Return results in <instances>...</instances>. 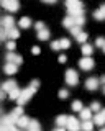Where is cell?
<instances>
[{
    "label": "cell",
    "mask_w": 105,
    "mask_h": 131,
    "mask_svg": "<svg viewBox=\"0 0 105 131\" xmlns=\"http://www.w3.org/2000/svg\"><path fill=\"white\" fill-rule=\"evenodd\" d=\"M38 87H39V82H38V80H33V82L30 84V87H28V89L22 90V93H20V97H18V100H17V102H18V105H22V106L25 105L26 102L35 95V92L38 90Z\"/></svg>",
    "instance_id": "1"
},
{
    "label": "cell",
    "mask_w": 105,
    "mask_h": 131,
    "mask_svg": "<svg viewBox=\"0 0 105 131\" xmlns=\"http://www.w3.org/2000/svg\"><path fill=\"white\" fill-rule=\"evenodd\" d=\"M66 7H67V13L72 16L84 15V5L80 0H66Z\"/></svg>",
    "instance_id": "2"
},
{
    "label": "cell",
    "mask_w": 105,
    "mask_h": 131,
    "mask_svg": "<svg viewBox=\"0 0 105 131\" xmlns=\"http://www.w3.org/2000/svg\"><path fill=\"white\" fill-rule=\"evenodd\" d=\"M64 79H66V82H67L69 85H77L79 75H77V72H76L74 69H67V71H66V75H64Z\"/></svg>",
    "instance_id": "3"
},
{
    "label": "cell",
    "mask_w": 105,
    "mask_h": 131,
    "mask_svg": "<svg viewBox=\"0 0 105 131\" xmlns=\"http://www.w3.org/2000/svg\"><path fill=\"white\" fill-rule=\"evenodd\" d=\"M79 66L82 71H90L92 67H94V59H92L90 56H84L82 59L79 61Z\"/></svg>",
    "instance_id": "4"
},
{
    "label": "cell",
    "mask_w": 105,
    "mask_h": 131,
    "mask_svg": "<svg viewBox=\"0 0 105 131\" xmlns=\"http://www.w3.org/2000/svg\"><path fill=\"white\" fill-rule=\"evenodd\" d=\"M2 7L8 12H17L20 8V3L18 0H2Z\"/></svg>",
    "instance_id": "5"
},
{
    "label": "cell",
    "mask_w": 105,
    "mask_h": 131,
    "mask_svg": "<svg viewBox=\"0 0 105 131\" xmlns=\"http://www.w3.org/2000/svg\"><path fill=\"white\" fill-rule=\"evenodd\" d=\"M67 129H71V131H77L82 128V125L79 123L77 118H74V116H69V120H67V126H66Z\"/></svg>",
    "instance_id": "6"
},
{
    "label": "cell",
    "mask_w": 105,
    "mask_h": 131,
    "mask_svg": "<svg viewBox=\"0 0 105 131\" xmlns=\"http://www.w3.org/2000/svg\"><path fill=\"white\" fill-rule=\"evenodd\" d=\"M99 84H100V80H99V79H95V77H90V79H87V80H86V89L94 92V90L99 89Z\"/></svg>",
    "instance_id": "7"
},
{
    "label": "cell",
    "mask_w": 105,
    "mask_h": 131,
    "mask_svg": "<svg viewBox=\"0 0 105 131\" xmlns=\"http://www.w3.org/2000/svg\"><path fill=\"white\" fill-rule=\"evenodd\" d=\"M94 123L99 126H103L105 125V108H102L100 112H97V115L94 116Z\"/></svg>",
    "instance_id": "8"
},
{
    "label": "cell",
    "mask_w": 105,
    "mask_h": 131,
    "mask_svg": "<svg viewBox=\"0 0 105 131\" xmlns=\"http://www.w3.org/2000/svg\"><path fill=\"white\" fill-rule=\"evenodd\" d=\"M13 25H15L13 16H3V18H2V28H5V30H12V28H15Z\"/></svg>",
    "instance_id": "9"
},
{
    "label": "cell",
    "mask_w": 105,
    "mask_h": 131,
    "mask_svg": "<svg viewBox=\"0 0 105 131\" xmlns=\"http://www.w3.org/2000/svg\"><path fill=\"white\" fill-rule=\"evenodd\" d=\"M3 71H5V74L12 75V74H15V72L18 71V64H17V62H8V61H7V64H5V67H3Z\"/></svg>",
    "instance_id": "10"
},
{
    "label": "cell",
    "mask_w": 105,
    "mask_h": 131,
    "mask_svg": "<svg viewBox=\"0 0 105 131\" xmlns=\"http://www.w3.org/2000/svg\"><path fill=\"white\" fill-rule=\"evenodd\" d=\"M30 121L31 120L26 116V115H22V116L18 118V121H17V126H18V128H26V126L30 125Z\"/></svg>",
    "instance_id": "11"
},
{
    "label": "cell",
    "mask_w": 105,
    "mask_h": 131,
    "mask_svg": "<svg viewBox=\"0 0 105 131\" xmlns=\"http://www.w3.org/2000/svg\"><path fill=\"white\" fill-rule=\"evenodd\" d=\"M94 18H95V20H99V21L105 20V3L99 8V10H95V12H94Z\"/></svg>",
    "instance_id": "12"
},
{
    "label": "cell",
    "mask_w": 105,
    "mask_h": 131,
    "mask_svg": "<svg viewBox=\"0 0 105 131\" xmlns=\"http://www.w3.org/2000/svg\"><path fill=\"white\" fill-rule=\"evenodd\" d=\"M74 25H76V16H72V15L66 16V18L62 20V26H66V28H72Z\"/></svg>",
    "instance_id": "13"
},
{
    "label": "cell",
    "mask_w": 105,
    "mask_h": 131,
    "mask_svg": "<svg viewBox=\"0 0 105 131\" xmlns=\"http://www.w3.org/2000/svg\"><path fill=\"white\" fill-rule=\"evenodd\" d=\"M67 120H69V116H66V115H59V116L56 118V125H58L59 128H64V126H67Z\"/></svg>",
    "instance_id": "14"
},
{
    "label": "cell",
    "mask_w": 105,
    "mask_h": 131,
    "mask_svg": "<svg viewBox=\"0 0 105 131\" xmlns=\"http://www.w3.org/2000/svg\"><path fill=\"white\" fill-rule=\"evenodd\" d=\"M38 39H41V41L49 39V30H46V28H43V30H38Z\"/></svg>",
    "instance_id": "15"
},
{
    "label": "cell",
    "mask_w": 105,
    "mask_h": 131,
    "mask_svg": "<svg viewBox=\"0 0 105 131\" xmlns=\"http://www.w3.org/2000/svg\"><path fill=\"white\" fill-rule=\"evenodd\" d=\"M80 118L82 120H90L92 118V108H82L80 110Z\"/></svg>",
    "instance_id": "16"
},
{
    "label": "cell",
    "mask_w": 105,
    "mask_h": 131,
    "mask_svg": "<svg viewBox=\"0 0 105 131\" xmlns=\"http://www.w3.org/2000/svg\"><path fill=\"white\" fill-rule=\"evenodd\" d=\"M20 93H22V90H20L18 87H13L8 92V97L12 98V100H18V97H20Z\"/></svg>",
    "instance_id": "17"
},
{
    "label": "cell",
    "mask_w": 105,
    "mask_h": 131,
    "mask_svg": "<svg viewBox=\"0 0 105 131\" xmlns=\"http://www.w3.org/2000/svg\"><path fill=\"white\" fill-rule=\"evenodd\" d=\"M20 28H23V30H26V28H30L31 26V20L28 18V16H23L22 20H20Z\"/></svg>",
    "instance_id": "18"
},
{
    "label": "cell",
    "mask_w": 105,
    "mask_h": 131,
    "mask_svg": "<svg viewBox=\"0 0 105 131\" xmlns=\"http://www.w3.org/2000/svg\"><path fill=\"white\" fill-rule=\"evenodd\" d=\"M13 87H17V84H15L13 80H7V82H3V85H2V89L5 90V92H10Z\"/></svg>",
    "instance_id": "19"
},
{
    "label": "cell",
    "mask_w": 105,
    "mask_h": 131,
    "mask_svg": "<svg viewBox=\"0 0 105 131\" xmlns=\"http://www.w3.org/2000/svg\"><path fill=\"white\" fill-rule=\"evenodd\" d=\"M39 128H41V126H39V123L36 120H31L30 125L26 126V129H30V131H39Z\"/></svg>",
    "instance_id": "20"
},
{
    "label": "cell",
    "mask_w": 105,
    "mask_h": 131,
    "mask_svg": "<svg viewBox=\"0 0 105 131\" xmlns=\"http://www.w3.org/2000/svg\"><path fill=\"white\" fill-rule=\"evenodd\" d=\"M92 52H94V48H92L90 44H86V43H84L82 44V54L84 56H90Z\"/></svg>",
    "instance_id": "21"
},
{
    "label": "cell",
    "mask_w": 105,
    "mask_h": 131,
    "mask_svg": "<svg viewBox=\"0 0 105 131\" xmlns=\"http://www.w3.org/2000/svg\"><path fill=\"white\" fill-rule=\"evenodd\" d=\"M8 38H10V39L20 38V31L17 30V28H12V30H8Z\"/></svg>",
    "instance_id": "22"
},
{
    "label": "cell",
    "mask_w": 105,
    "mask_h": 131,
    "mask_svg": "<svg viewBox=\"0 0 105 131\" xmlns=\"http://www.w3.org/2000/svg\"><path fill=\"white\" fill-rule=\"evenodd\" d=\"M92 128H94V123H92L90 120H84V123H82V129H86V131H90Z\"/></svg>",
    "instance_id": "23"
},
{
    "label": "cell",
    "mask_w": 105,
    "mask_h": 131,
    "mask_svg": "<svg viewBox=\"0 0 105 131\" xmlns=\"http://www.w3.org/2000/svg\"><path fill=\"white\" fill-rule=\"evenodd\" d=\"M76 39H77V43H86V39H87V33H84V31H80L77 36H76Z\"/></svg>",
    "instance_id": "24"
},
{
    "label": "cell",
    "mask_w": 105,
    "mask_h": 131,
    "mask_svg": "<svg viewBox=\"0 0 105 131\" xmlns=\"http://www.w3.org/2000/svg\"><path fill=\"white\" fill-rule=\"evenodd\" d=\"M84 106H82V103H80L79 100H76V102H72V110H74V112H80V110H82Z\"/></svg>",
    "instance_id": "25"
},
{
    "label": "cell",
    "mask_w": 105,
    "mask_h": 131,
    "mask_svg": "<svg viewBox=\"0 0 105 131\" xmlns=\"http://www.w3.org/2000/svg\"><path fill=\"white\" fill-rule=\"evenodd\" d=\"M80 28H82V26H79V25H74L72 28H69V30H71V35H72V36H77L79 33H80Z\"/></svg>",
    "instance_id": "26"
},
{
    "label": "cell",
    "mask_w": 105,
    "mask_h": 131,
    "mask_svg": "<svg viewBox=\"0 0 105 131\" xmlns=\"http://www.w3.org/2000/svg\"><path fill=\"white\" fill-rule=\"evenodd\" d=\"M59 43H61V49H67V48L71 46V41L66 39V38H64V39H59Z\"/></svg>",
    "instance_id": "27"
},
{
    "label": "cell",
    "mask_w": 105,
    "mask_h": 131,
    "mask_svg": "<svg viewBox=\"0 0 105 131\" xmlns=\"http://www.w3.org/2000/svg\"><path fill=\"white\" fill-rule=\"evenodd\" d=\"M84 23H86V18H84V15H77V16H76V25L82 26Z\"/></svg>",
    "instance_id": "28"
},
{
    "label": "cell",
    "mask_w": 105,
    "mask_h": 131,
    "mask_svg": "<svg viewBox=\"0 0 105 131\" xmlns=\"http://www.w3.org/2000/svg\"><path fill=\"white\" fill-rule=\"evenodd\" d=\"M90 108H92V112H95V113L102 110V108H100V103H99V102H94V103L90 105Z\"/></svg>",
    "instance_id": "29"
},
{
    "label": "cell",
    "mask_w": 105,
    "mask_h": 131,
    "mask_svg": "<svg viewBox=\"0 0 105 131\" xmlns=\"http://www.w3.org/2000/svg\"><path fill=\"white\" fill-rule=\"evenodd\" d=\"M15 48H17L15 41H8V43H7V49H8V51H15Z\"/></svg>",
    "instance_id": "30"
},
{
    "label": "cell",
    "mask_w": 105,
    "mask_h": 131,
    "mask_svg": "<svg viewBox=\"0 0 105 131\" xmlns=\"http://www.w3.org/2000/svg\"><path fill=\"white\" fill-rule=\"evenodd\" d=\"M103 44H105V39H103V38H97V39H95V46L103 48Z\"/></svg>",
    "instance_id": "31"
},
{
    "label": "cell",
    "mask_w": 105,
    "mask_h": 131,
    "mask_svg": "<svg viewBox=\"0 0 105 131\" xmlns=\"http://www.w3.org/2000/svg\"><path fill=\"white\" fill-rule=\"evenodd\" d=\"M69 97V92H67V90H59V98H67Z\"/></svg>",
    "instance_id": "32"
},
{
    "label": "cell",
    "mask_w": 105,
    "mask_h": 131,
    "mask_svg": "<svg viewBox=\"0 0 105 131\" xmlns=\"http://www.w3.org/2000/svg\"><path fill=\"white\" fill-rule=\"evenodd\" d=\"M13 113H15V115H18V116H22V115H23V108H22V105H18L17 108L13 110Z\"/></svg>",
    "instance_id": "33"
},
{
    "label": "cell",
    "mask_w": 105,
    "mask_h": 131,
    "mask_svg": "<svg viewBox=\"0 0 105 131\" xmlns=\"http://www.w3.org/2000/svg\"><path fill=\"white\" fill-rule=\"evenodd\" d=\"M51 48L54 49V51H59V49H61V43H59V41H54V43L51 44Z\"/></svg>",
    "instance_id": "34"
},
{
    "label": "cell",
    "mask_w": 105,
    "mask_h": 131,
    "mask_svg": "<svg viewBox=\"0 0 105 131\" xmlns=\"http://www.w3.org/2000/svg\"><path fill=\"white\" fill-rule=\"evenodd\" d=\"M35 26H36V30H43V28H44V23H43V21H38Z\"/></svg>",
    "instance_id": "35"
},
{
    "label": "cell",
    "mask_w": 105,
    "mask_h": 131,
    "mask_svg": "<svg viewBox=\"0 0 105 131\" xmlns=\"http://www.w3.org/2000/svg\"><path fill=\"white\" fill-rule=\"evenodd\" d=\"M66 61H67V57L64 56V54H61V56H59V62H66Z\"/></svg>",
    "instance_id": "36"
},
{
    "label": "cell",
    "mask_w": 105,
    "mask_h": 131,
    "mask_svg": "<svg viewBox=\"0 0 105 131\" xmlns=\"http://www.w3.org/2000/svg\"><path fill=\"white\" fill-rule=\"evenodd\" d=\"M39 52H41V51H39V48L35 46V48H33V54H39Z\"/></svg>",
    "instance_id": "37"
},
{
    "label": "cell",
    "mask_w": 105,
    "mask_h": 131,
    "mask_svg": "<svg viewBox=\"0 0 105 131\" xmlns=\"http://www.w3.org/2000/svg\"><path fill=\"white\" fill-rule=\"evenodd\" d=\"M5 97H7V92L2 89V92H0V98H5Z\"/></svg>",
    "instance_id": "38"
},
{
    "label": "cell",
    "mask_w": 105,
    "mask_h": 131,
    "mask_svg": "<svg viewBox=\"0 0 105 131\" xmlns=\"http://www.w3.org/2000/svg\"><path fill=\"white\" fill-rule=\"evenodd\" d=\"M41 2H44V3H56L58 0H41Z\"/></svg>",
    "instance_id": "39"
},
{
    "label": "cell",
    "mask_w": 105,
    "mask_h": 131,
    "mask_svg": "<svg viewBox=\"0 0 105 131\" xmlns=\"http://www.w3.org/2000/svg\"><path fill=\"white\" fill-rule=\"evenodd\" d=\"M100 82H102V84H103V85H105V75H103V77H102V79H100Z\"/></svg>",
    "instance_id": "40"
},
{
    "label": "cell",
    "mask_w": 105,
    "mask_h": 131,
    "mask_svg": "<svg viewBox=\"0 0 105 131\" xmlns=\"http://www.w3.org/2000/svg\"><path fill=\"white\" fill-rule=\"evenodd\" d=\"M103 93H105V85H103Z\"/></svg>",
    "instance_id": "41"
},
{
    "label": "cell",
    "mask_w": 105,
    "mask_h": 131,
    "mask_svg": "<svg viewBox=\"0 0 105 131\" xmlns=\"http://www.w3.org/2000/svg\"><path fill=\"white\" fill-rule=\"evenodd\" d=\"M103 52H105V44H103Z\"/></svg>",
    "instance_id": "42"
},
{
    "label": "cell",
    "mask_w": 105,
    "mask_h": 131,
    "mask_svg": "<svg viewBox=\"0 0 105 131\" xmlns=\"http://www.w3.org/2000/svg\"><path fill=\"white\" fill-rule=\"evenodd\" d=\"M103 131H105V128H103Z\"/></svg>",
    "instance_id": "43"
}]
</instances>
